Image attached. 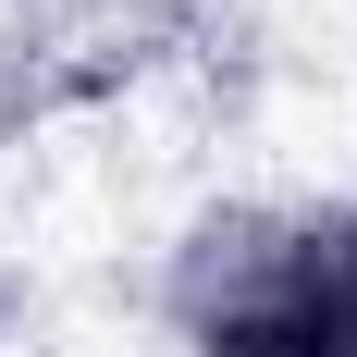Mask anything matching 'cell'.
<instances>
[{
  "label": "cell",
  "instance_id": "1",
  "mask_svg": "<svg viewBox=\"0 0 357 357\" xmlns=\"http://www.w3.org/2000/svg\"><path fill=\"white\" fill-rule=\"evenodd\" d=\"M0 321H13V284H0Z\"/></svg>",
  "mask_w": 357,
  "mask_h": 357
}]
</instances>
